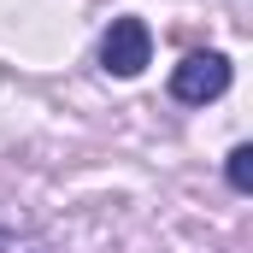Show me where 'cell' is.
<instances>
[{"label": "cell", "mask_w": 253, "mask_h": 253, "mask_svg": "<svg viewBox=\"0 0 253 253\" xmlns=\"http://www.w3.org/2000/svg\"><path fill=\"white\" fill-rule=\"evenodd\" d=\"M147 59H153L147 24H141V18H112V30H106V42H100V65H106L112 77H141Z\"/></svg>", "instance_id": "obj_2"}, {"label": "cell", "mask_w": 253, "mask_h": 253, "mask_svg": "<svg viewBox=\"0 0 253 253\" xmlns=\"http://www.w3.org/2000/svg\"><path fill=\"white\" fill-rule=\"evenodd\" d=\"M230 88V59L224 53H189V59L171 71V94L183 100V106H206V100H218Z\"/></svg>", "instance_id": "obj_1"}, {"label": "cell", "mask_w": 253, "mask_h": 253, "mask_svg": "<svg viewBox=\"0 0 253 253\" xmlns=\"http://www.w3.org/2000/svg\"><path fill=\"white\" fill-rule=\"evenodd\" d=\"M224 177H230V189H236V194H253V147H230Z\"/></svg>", "instance_id": "obj_3"}]
</instances>
